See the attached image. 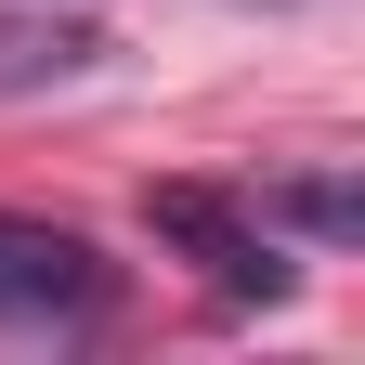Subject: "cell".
Masks as SVG:
<instances>
[{"mask_svg":"<svg viewBox=\"0 0 365 365\" xmlns=\"http://www.w3.org/2000/svg\"><path fill=\"white\" fill-rule=\"evenodd\" d=\"M105 300H118V261L91 235L0 209V327H91Z\"/></svg>","mask_w":365,"mask_h":365,"instance_id":"obj_1","label":"cell"},{"mask_svg":"<svg viewBox=\"0 0 365 365\" xmlns=\"http://www.w3.org/2000/svg\"><path fill=\"white\" fill-rule=\"evenodd\" d=\"M144 222H157V235L170 248H196L209 274H222V287H287V248H274V209H235V196H209V182H157V196H144Z\"/></svg>","mask_w":365,"mask_h":365,"instance_id":"obj_2","label":"cell"},{"mask_svg":"<svg viewBox=\"0 0 365 365\" xmlns=\"http://www.w3.org/2000/svg\"><path fill=\"white\" fill-rule=\"evenodd\" d=\"M105 39L66 26V14H26V26H0V91H39V78H78Z\"/></svg>","mask_w":365,"mask_h":365,"instance_id":"obj_3","label":"cell"},{"mask_svg":"<svg viewBox=\"0 0 365 365\" xmlns=\"http://www.w3.org/2000/svg\"><path fill=\"white\" fill-rule=\"evenodd\" d=\"M287 222H313V235H352V182H300V196H274Z\"/></svg>","mask_w":365,"mask_h":365,"instance_id":"obj_4","label":"cell"}]
</instances>
